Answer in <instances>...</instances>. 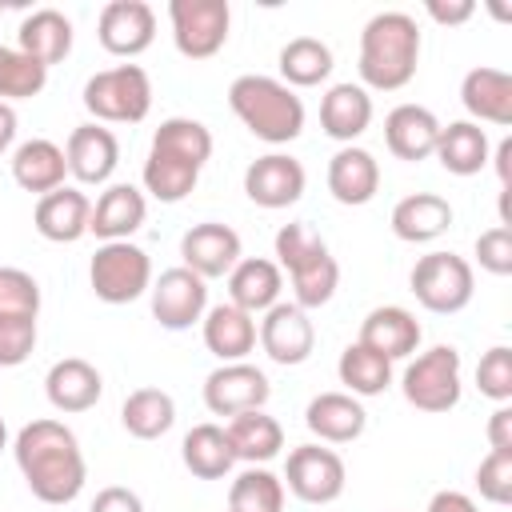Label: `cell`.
I'll use <instances>...</instances> for the list:
<instances>
[{
  "label": "cell",
  "mask_w": 512,
  "mask_h": 512,
  "mask_svg": "<svg viewBox=\"0 0 512 512\" xmlns=\"http://www.w3.org/2000/svg\"><path fill=\"white\" fill-rule=\"evenodd\" d=\"M16 468L28 484V492L40 504H72L88 480V464L80 452V440L60 420H32L16 432L12 444Z\"/></svg>",
  "instance_id": "cell-1"
},
{
  "label": "cell",
  "mask_w": 512,
  "mask_h": 512,
  "mask_svg": "<svg viewBox=\"0 0 512 512\" xmlns=\"http://www.w3.org/2000/svg\"><path fill=\"white\" fill-rule=\"evenodd\" d=\"M420 24L408 12H376L360 32V80L376 92H396L416 76Z\"/></svg>",
  "instance_id": "cell-2"
},
{
  "label": "cell",
  "mask_w": 512,
  "mask_h": 512,
  "mask_svg": "<svg viewBox=\"0 0 512 512\" xmlns=\"http://www.w3.org/2000/svg\"><path fill=\"white\" fill-rule=\"evenodd\" d=\"M228 108L264 144H292L304 132V104L276 76H260V72L236 76L228 84Z\"/></svg>",
  "instance_id": "cell-3"
},
{
  "label": "cell",
  "mask_w": 512,
  "mask_h": 512,
  "mask_svg": "<svg viewBox=\"0 0 512 512\" xmlns=\"http://www.w3.org/2000/svg\"><path fill=\"white\" fill-rule=\"evenodd\" d=\"M84 108L96 124H140L152 108V80L140 64H116L84 84Z\"/></svg>",
  "instance_id": "cell-4"
},
{
  "label": "cell",
  "mask_w": 512,
  "mask_h": 512,
  "mask_svg": "<svg viewBox=\"0 0 512 512\" xmlns=\"http://www.w3.org/2000/svg\"><path fill=\"white\" fill-rule=\"evenodd\" d=\"M88 284L104 304H132L152 288V260L132 240H108L88 260Z\"/></svg>",
  "instance_id": "cell-5"
},
{
  "label": "cell",
  "mask_w": 512,
  "mask_h": 512,
  "mask_svg": "<svg viewBox=\"0 0 512 512\" xmlns=\"http://www.w3.org/2000/svg\"><path fill=\"white\" fill-rule=\"evenodd\" d=\"M400 392L416 412H452L460 404V352L452 344H436L428 352H420L416 360H408L404 376H400Z\"/></svg>",
  "instance_id": "cell-6"
},
{
  "label": "cell",
  "mask_w": 512,
  "mask_h": 512,
  "mask_svg": "<svg viewBox=\"0 0 512 512\" xmlns=\"http://www.w3.org/2000/svg\"><path fill=\"white\" fill-rule=\"evenodd\" d=\"M412 296L420 300V308L436 312V316H452V312H464L472 304V292H476V276H472V264L456 252H428L412 264Z\"/></svg>",
  "instance_id": "cell-7"
},
{
  "label": "cell",
  "mask_w": 512,
  "mask_h": 512,
  "mask_svg": "<svg viewBox=\"0 0 512 512\" xmlns=\"http://www.w3.org/2000/svg\"><path fill=\"white\" fill-rule=\"evenodd\" d=\"M172 44L188 60H208L228 44L232 8L228 0H172L168 4Z\"/></svg>",
  "instance_id": "cell-8"
},
{
  "label": "cell",
  "mask_w": 512,
  "mask_h": 512,
  "mask_svg": "<svg viewBox=\"0 0 512 512\" xmlns=\"http://www.w3.org/2000/svg\"><path fill=\"white\" fill-rule=\"evenodd\" d=\"M284 480L288 492L304 504H332L344 484H348V468L344 460L324 448V444H296L284 460Z\"/></svg>",
  "instance_id": "cell-9"
},
{
  "label": "cell",
  "mask_w": 512,
  "mask_h": 512,
  "mask_svg": "<svg viewBox=\"0 0 512 512\" xmlns=\"http://www.w3.org/2000/svg\"><path fill=\"white\" fill-rule=\"evenodd\" d=\"M148 296H152V316H156V324L168 328V332H184V328L200 324L204 312H208V280H200V276L188 272L184 264H180V268H164V272L152 280Z\"/></svg>",
  "instance_id": "cell-10"
},
{
  "label": "cell",
  "mask_w": 512,
  "mask_h": 512,
  "mask_svg": "<svg viewBox=\"0 0 512 512\" xmlns=\"http://www.w3.org/2000/svg\"><path fill=\"white\" fill-rule=\"evenodd\" d=\"M272 396V384L268 376L248 364V360H236V364H220L208 372L204 380V408L212 416H240V412H252V408H264Z\"/></svg>",
  "instance_id": "cell-11"
},
{
  "label": "cell",
  "mask_w": 512,
  "mask_h": 512,
  "mask_svg": "<svg viewBox=\"0 0 512 512\" xmlns=\"http://www.w3.org/2000/svg\"><path fill=\"white\" fill-rule=\"evenodd\" d=\"M96 36H100L104 52L132 60V56L148 52L152 40H156V12L144 0H108L100 8Z\"/></svg>",
  "instance_id": "cell-12"
},
{
  "label": "cell",
  "mask_w": 512,
  "mask_h": 512,
  "mask_svg": "<svg viewBox=\"0 0 512 512\" xmlns=\"http://www.w3.org/2000/svg\"><path fill=\"white\" fill-rule=\"evenodd\" d=\"M304 164L288 152H268V156H256L248 168H244V196L256 204V208H288L304 196Z\"/></svg>",
  "instance_id": "cell-13"
},
{
  "label": "cell",
  "mask_w": 512,
  "mask_h": 512,
  "mask_svg": "<svg viewBox=\"0 0 512 512\" xmlns=\"http://www.w3.org/2000/svg\"><path fill=\"white\" fill-rule=\"evenodd\" d=\"M256 340H260V348L268 352L272 364L292 368V364H304V360L312 356V348H316V328H312V320H308V312H304L300 304L280 300V304H272V308L264 312V320H260V328H256Z\"/></svg>",
  "instance_id": "cell-14"
},
{
  "label": "cell",
  "mask_w": 512,
  "mask_h": 512,
  "mask_svg": "<svg viewBox=\"0 0 512 512\" xmlns=\"http://www.w3.org/2000/svg\"><path fill=\"white\" fill-rule=\"evenodd\" d=\"M244 248H240V232L220 224V220H204V224H192L184 236H180V260L188 272H196L200 280H216V276H228L236 264H240Z\"/></svg>",
  "instance_id": "cell-15"
},
{
  "label": "cell",
  "mask_w": 512,
  "mask_h": 512,
  "mask_svg": "<svg viewBox=\"0 0 512 512\" xmlns=\"http://www.w3.org/2000/svg\"><path fill=\"white\" fill-rule=\"evenodd\" d=\"M64 160H68V172L80 184H108L116 164H120V144H116L112 128H104L96 120L92 124H76L68 132Z\"/></svg>",
  "instance_id": "cell-16"
},
{
  "label": "cell",
  "mask_w": 512,
  "mask_h": 512,
  "mask_svg": "<svg viewBox=\"0 0 512 512\" xmlns=\"http://www.w3.org/2000/svg\"><path fill=\"white\" fill-rule=\"evenodd\" d=\"M460 104L472 116V124H496L508 128L512 124V76L504 68H472L460 80Z\"/></svg>",
  "instance_id": "cell-17"
},
{
  "label": "cell",
  "mask_w": 512,
  "mask_h": 512,
  "mask_svg": "<svg viewBox=\"0 0 512 512\" xmlns=\"http://www.w3.org/2000/svg\"><path fill=\"white\" fill-rule=\"evenodd\" d=\"M44 396L56 412L72 416V412H88L96 408V400L104 396V376L96 372V364L80 360V356H64L48 368L44 376Z\"/></svg>",
  "instance_id": "cell-18"
},
{
  "label": "cell",
  "mask_w": 512,
  "mask_h": 512,
  "mask_svg": "<svg viewBox=\"0 0 512 512\" xmlns=\"http://www.w3.org/2000/svg\"><path fill=\"white\" fill-rule=\"evenodd\" d=\"M436 136H440V120L432 108L424 104H396L384 116V144L396 160H428L436 152Z\"/></svg>",
  "instance_id": "cell-19"
},
{
  "label": "cell",
  "mask_w": 512,
  "mask_h": 512,
  "mask_svg": "<svg viewBox=\"0 0 512 512\" xmlns=\"http://www.w3.org/2000/svg\"><path fill=\"white\" fill-rule=\"evenodd\" d=\"M328 192L336 204H348V208H360L368 204L376 192H380V164L368 148H356V144H344L332 152L328 160Z\"/></svg>",
  "instance_id": "cell-20"
},
{
  "label": "cell",
  "mask_w": 512,
  "mask_h": 512,
  "mask_svg": "<svg viewBox=\"0 0 512 512\" xmlns=\"http://www.w3.org/2000/svg\"><path fill=\"white\" fill-rule=\"evenodd\" d=\"M32 220H36V232L44 240H52V244H76L80 236H88L92 200L80 188L64 184V188H56V192H48V196L36 200Z\"/></svg>",
  "instance_id": "cell-21"
},
{
  "label": "cell",
  "mask_w": 512,
  "mask_h": 512,
  "mask_svg": "<svg viewBox=\"0 0 512 512\" xmlns=\"http://www.w3.org/2000/svg\"><path fill=\"white\" fill-rule=\"evenodd\" d=\"M420 320L400 304H380L360 324V344L380 352L384 360H404L420 348Z\"/></svg>",
  "instance_id": "cell-22"
},
{
  "label": "cell",
  "mask_w": 512,
  "mask_h": 512,
  "mask_svg": "<svg viewBox=\"0 0 512 512\" xmlns=\"http://www.w3.org/2000/svg\"><path fill=\"white\" fill-rule=\"evenodd\" d=\"M304 424L308 432L320 440V444H352L364 424H368V412L356 396L348 392H320L308 400L304 408Z\"/></svg>",
  "instance_id": "cell-23"
},
{
  "label": "cell",
  "mask_w": 512,
  "mask_h": 512,
  "mask_svg": "<svg viewBox=\"0 0 512 512\" xmlns=\"http://www.w3.org/2000/svg\"><path fill=\"white\" fill-rule=\"evenodd\" d=\"M148 216V200L140 188L132 184H108L96 204H92V220H88V232L108 244V240H128Z\"/></svg>",
  "instance_id": "cell-24"
},
{
  "label": "cell",
  "mask_w": 512,
  "mask_h": 512,
  "mask_svg": "<svg viewBox=\"0 0 512 512\" xmlns=\"http://www.w3.org/2000/svg\"><path fill=\"white\" fill-rule=\"evenodd\" d=\"M372 124V96L364 84H332L320 100V128L324 136L340 140V144H352L356 136H364Z\"/></svg>",
  "instance_id": "cell-25"
},
{
  "label": "cell",
  "mask_w": 512,
  "mask_h": 512,
  "mask_svg": "<svg viewBox=\"0 0 512 512\" xmlns=\"http://www.w3.org/2000/svg\"><path fill=\"white\" fill-rule=\"evenodd\" d=\"M64 176H68V160H64V148L56 140L32 136V140L16 144V152H12V180L24 192L48 196V192L64 188Z\"/></svg>",
  "instance_id": "cell-26"
},
{
  "label": "cell",
  "mask_w": 512,
  "mask_h": 512,
  "mask_svg": "<svg viewBox=\"0 0 512 512\" xmlns=\"http://www.w3.org/2000/svg\"><path fill=\"white\" fill-rule=\"evenodd\" d=\"M280 288H284V272L276 260L264 256H240V264L228 272V304L244 308L248 316L280 304Z\"/></svg>",
  "instance_id": "cell-27"
},
{
  "label": "cell",
  "mask_w": 512,
  "mask_h": 512,
  "mask_svg": "<svg viewBox=\"0 0 512 512\" xmlns=\"http://www.w3.org/2000/svg\"><path fill=\"white\" fill-rule=\"evenodd\" d=\"M452 228V204L436 192H412L392 208V232L404 244H432Z\"/></svg>",
  "instance_id": "cell-28"
},
{
  "label": "cell",
  "mask_w": 512,
  "mask_h": 512,
  "mask_svg": "<svg viewBox=\"0 0 512 512\" xmlns=\"http://www.w3.org/2000/svg\"><path fill=\"white\" fill-rule=\"evenodd\" d=\"M200 332H204V348L220 364H236L256 348V320L236 304L208 308L204 320H200Z\"/></svg>",
  "instance_id": "cell-29"
},
{
  "label": "cell",
  "mask_w": 512,
  "mask_h": 512,
  "mask_svg": "<svg viewBox=\"0 0 512 512\" xmlns=\"http://www.w3.org/2000/svg\"><path fill=\"white\" fill-rule=\"evenodd\" d=\"M16 48L24 56H32L36 64L52 68V64H60L72 52V20L60 8H36V12H28L20 20Z\"/></svg>",
  "instance_id": "cell-30"
},
{
  "label": "cell",
  "mask_w": 512,
  "mask_h": 512,
  "mask_svg": "<svg viewBox=\"0 0 512 512\" xmlns=\"http://www.w3.org/2000/svg\"><path fill=\"white\" fill-rule=\"evenodd\" d=\"M224 436H228V448L236 460L244 464H268L272 456H280L284 448V428L276 416H268L264 408H252V412H240L224 424Z\"/></svg>",
  "instance_id": "cell-31"
},
{
  "label": "cell",
  "mask_w": 512,
  "mask_h": 512,
  "mask_svg": "<svg viewBox=\"0 0 512 512\" xmlns=\"http://www.w3.org/2000/svg\"><path fill=\"white\" fill-rule=\"evenodd\" d=\"M444 172L452 176H476L488 156H492V144H488V132L472 120H452V124H440V136H436V152Z\"/></svg>",
  "instance_id": "cell-32"
},
{
  "label": "cell",
  "mask_w": 512,
  "mask_h": 512,
  "mask_svg": "<svg viewBox=\"0 0 512 512\" xmlns=\"http://www.w3.org/2000/svg\"><path fill=\"white\" fill-rule=\"evenodd\" d=\"M120 424L136 440H160L176 424V400L164 388H136L120 404Z\"/></svg>",
  "instance_id": "cell-33"
},
{
  "label": "cell",
  "mask_w": 512,
  "mask_h": 512,
  "mask_svg": "<svg viewBox=\"0 0 512 512\" xmlns=\"http://www.w3.org/2000/svg\"><path fill=\"white\" fill-rule=\"evenodd\" d=\"M180 460L196 480H224L236 464L220 424H196L180 444Z\"/></svg>",
  "instance_id": "cell-34"
},
{
  "label": "cell",
  "mask_w": 512,
  "mask_h": 512,
  "mask_svg": "<svg viewBox=\"0 0 512 512\" xmlns=\"http://www.w3.org/2000/svg\"><path fill=\"white\" fill-rule=\"evenodd\" d=\"M284 272H288L292 292H296V300H292V304H300L304 312H308V308H324V304L336 296L340 264H336V256L328 252V244H324V248H316L312 256L296 260V264H292V268H284Z\"/></svg>",
  "instance_id": "cell-35"
},
{
  "label": "cell",
  "mask_w": 512,
  "mask_h": 512,
  "mask_svg": "<svg viewBox=\"0 0 512 512\" xmlns=\"http://www.w3.org/2000/svg\"><path fill=\"white\" fill-rule=\"evenodd\" d=\"M332 76V48L320 36H292L280 48V80L288 88H316Z\"/></svg>",
  "instance_id": "cell-36"
},
{
  "label": "cell",
  "mask_w": 512,
  "mask_h": 512,
  "mask_svg": "<svg viewBox=\"0 0 512 512\" xmlns=\"http://www.w3.org/2000/svg\"><path fill=\"white\" fill-rule=\"evenodd\" d=\"M336 376H340V384L348 388V396H356V400L380 396V392L392 384V360H384L380 352H372V348H364V344L356 340V344H348V348L340 352Z\"/></svg>",
  "instance_id": "cell-37"
},
{
  "label": "cell",
  "mask_w": 512,
  "mask_h": 512,
  "mask_svg": "<svg viewBox=\"0 0 512 512\" xmlns=\"http://www.w3.org/2000/svg\"><path fill=\"white\" fill-rule=\"evenodd\" d=\"M152 148L168 152V156H176V160H184L192 168H204L208 156H212V132L192 116H168L152 132Z\"/></svg>",
  "instance_id": "cell-38"
},
{
  "label": "cell",
  "mask_w": 512,
  "mask_h": 512,
  "mask_svg": "<svg viewBox=\"0 0 512 512\" xmlns=\"http://www.w3.org/2000/svg\"><path fill=\"white\" fill-rule=\"evenodd\" d=\"M284 480L264 464H248L228 488V512H280Z\"/></svg>",
  "instance_id": "cell-39"
},
{
  "label": "cell",
  "mask_w": 512,
  "mask_h": 512,
  "mask_svg": "<svg viewBox=\"0 0 512 512\" xmlns=\"http://www.w3.org/2000/svg\"><path fill=\"white\" fill-rule=\"evenodd\" d=\"M196 180H200V168L148 148V160H144V192L148 196H156L160 204H176L196 188Z\"/></svg>",
  "instance_id": "cell-40"
},
{
  "label": "cell",
  "mask_w": 512,
  "mask_h": 512,
  "mask_svg": "<svg viewBox=\"0 0 512 512\" xmlns=\"http://www.w3.org/2000/svg\"><path fill=\"white\" fill-rule=\"evenodd\" d=\"M48 84V68L36 64L32 56H24L20 48L0 44V100H32L40 96Z\"/></svg>",
  "instance_id": "cell-41"
},
{
  "label": "cell",
  "mask_w": 512,
  "mask_h": 512,
  "mask_svg": "<svg viewBox=\"0 0 512 512\" xmlns=\"http://www.w3.org/2000/svg\"><path fill=\"white\" fill-rule=\"evenodd\" d=\"M476 388L480 396L496 400V404H508L512 400V348L508 344H496L480 356L476 364Z\"/></svg>",
  "instance_id": "cell-42"
},
{
  "label": "cell",
  "mask_w": 512,
  "mask_h": 512,
  "mask_svg": "<svg viewBox=\"0 0 512 512\" xmlns=\"http://www.w3.org/2000/svg\"><path fill=\"white\" fill-rule=\"evenodd\" d=\"M36 348V316L0 312V368H16Z\"/></svg>",
  "instance_id": "cell-43"
},
{
  "label": "cell",
  "mask_w": 512,
  "mask_h": 512,
  "mask_svg": "<svg viewBox=\"0 0 512 512\" xmlns=\"http://www.w3.org/2000/svg\"><path fill=\"white\" fill-rule=\"evenodd\" d=\"M0 312L40 316V284L24 268H0Z\"/></svg>",
  "instance_id": "cell-44"
},
{
  "label": "cell",
  "mask_w": 512,
  "mask_h": 512,
  "mask_svg": "<svg viewBox=\"0 0 512 512\" xmlns=\"http://www.w3.org/2000/svg\"><path fill=\"white\" fill-rule=\"evenodd\" d=\"M476 488L488 504L512 500V452H488L476 468Z\"/></svg>",
  "instance_id": "cell-45"
},
{
  "label": "cell",
  "mask_w": 512,
  "mask_h": 512,
  "mask_svg": "<svg viewBox=\"0 0 512 512\" xmlns=\"http://www.w3.org/2000/svg\"><path fill=\"white\" fill-rule=\"evenodd\" d=\"M476 264L492 276H508L512 272V228L496 224L488 232L476 236Z\"/></svg>",
  "instance_id": "cell-46"
},
{
  "label": "cell",
  "mask_w": 512,
  "mask_h": 512,
  "mask_svg": "<svg viewBox=\"0 0 512 512\" xmlns=\"http://www.w3.org/2000/svg\"><path fill=\"white\" fill-rule=\"evenodd\" d=\"M88 512H144V500L124 484H108V488L96 492Z\"/></svg>",
  "instance_id": "cell-47"
},
{
  "label": "cell",
  "mask_w": 512,
  "mask_h": 512,
  "mask_svg": "<svg viewBox=\"0 0 512 512\" xmlns=\"http://www.w3.org/2000/svg\"><path fill=\"white\" fill-rule=\"evenodd\" d=\"M424 12H428L436 24H448V28H456V24L472 20L476 4H472V0H428V4H424Z\"/></svg>",
  "instance_id": "cell-48"
},
{
  "label": "cell",
  "mask_w": 512,
  "mask_h": 512,
  "mask_svg": "<svg viewBox=\"0 0 512 512\" xmlns=\"http://www.w3.org/2000/svg\"><path fill=\"white\" fill-rule=\"evenodd\" d=\"M488 448L512 452V408L508 404H496V412L488 416Z\"/></svg>",
  "instance_id": "cell-49"
},
{
  "label": "cell",
  "mask_w": 512,
  "mask_h": 512,
  "mask_svg": "<svg viewBox=\"0 0 512 512\" xmlns=\"http://www.w3.org/2000/svg\"><path fill=\"white\" fill-rule=\"evenodd\" d=\"M424 512H480V508H476V500H472L468 492L444 488V492H436V496L428 500V508H424Z\"/></svg>",
  "instance_id": "cell-50"
},
{
  "label": "cell",
  "mask_w": 512,
  "mask_h": 512,
  "mask_svg": "<svg viewBox=\"0 0 512 512\" xmlns=\"http://www.w3.org/2000/svg\"><path fill=\"white\" fill-rule=\"evenodd\" d=\"M488 160L496 164V176H500V188H508V184H512V140L504 136V140L496 144V152H492Z\"/></svg>",
  "instance_id": "cell-51"
},
{
  "label": "cell",
  "mask_w": 512,
  "mask_h": 512,
  "mask_svg": "<svg viewBox=\"0 0 512 512\" xmlns=\"http://www.w3.org/2000/svg\"><path fill=\"white\" fill-rule=\"evenodd\" d=\"M12 140H16V108L0 100V156L12 148Z\"/></svg>",
  "instance_id": "cell-52"
},
{
  "label": "cell",
  "mask_w": 512,
  "mask_h": 512,
  "mask_svg": "<svg viewBox=\"0 0 512 512\" xmlns=\"http://www.w3.org/2000/svg\"><path fill=\"white\" fill-rule=\"evenodd\" d=\"M8 448V424H4V416H0V452Z\"/></svg>",
  "instance_id": "cell-53"
},
{
  "label": "cell",
  "mask_w": 512,
  "mask_h": 512,
  "mask_svg": "<svg viewBox=\"0 0 512 512\" xmlns=\"http://www.w3.org/2000/svg\"><path fill=\"white\" fill-rule=\"evenodd\" d=\"M0 16H4V4H0Z\"/></svg>",
  "instance_id": "cell-54"
}]
</instances>
